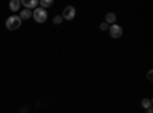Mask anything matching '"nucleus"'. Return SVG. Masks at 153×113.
Returning a JSON list of instances; mask_svg holds the SVG:
<instances>
[{"instance_id":"obj_11","label":"nucleus","mask_w":153,"mask_h":113,"mask_svg":"<svg viewBox=\"0 0 153 113\" xmlns=\"http://www.w3.org/2000/svg\"><path fill=\"white\" fill-rule=\"evenodd\" d=\"M61 20H63V17H60V16L54 17V24H60V23H61Z\"/></svg>"},{"instance_id":"obj_12","label":"nucleus","mask_w":153,"mask_h":113,"mask_svg":"<svg viewBox=\"0 0 153 113\" xmlns=\"http://www.w3.org/2000/svg\"><path fill=\"white\" fill-rule=\"evenodd\" d=\"M147 78H149L150 81L153 80V70H149V73H147Z\"/></svg>"},{"instance_id":"obj_7","label":"nucleus","mask_w":153,"mask_h":113,"mask_svg":"<svg viewBox=\"0 0 153 113\" xmlns=\"http://www.w3.org/2000/svg\"><path fill=\"white\" fill-rule=\"evenodd\" d=\"M25 6H26V9H31V8H34L35 9V6H37V0H23V2H22Z\"/></svg>"},{"instance_id":"obj_5","label":"nucleus","mask_w":153,"mask_h":113,"mask_svg":"<svg viewBox=\"0 0 153 113\" xmlns=\"http://www.w3.org/2000/svg\"><path fill=\"white\" fill-rule=\"evenodd\" d=\"M20 6H22L20 0H12V2H9V9L14 11V12H17V11L20 9Z\"/></svg>"},{"instance_id":"obj_9","label":"nucleus","mask_w":153,"mask_h":113,"mask_svg":"<svg viewBox=\"0 0 153 113\" xmlns=\"http://www.w3.org/2000/svg\"><path fill=\"white\" fill-rule=\"evenodd\" d=\"M141 106H143L144 109H150V107H152V99H150V98H144L143 101H141Z\"/></svg>"},{"instance_id":"obj_13","label":"nucleus","mask_w":153,"mask_h":113,"mask_svg":"<svg viewBox=\"0 0 153 113\" xmlns=\"http://www.w3.org/2000/svg\"><path fill=\"white\" fill-rule=\"evenodd\" d=\"M100 28H101V31H106V29H107V23H103Z\"/></svg>"},{"instance_id":"obj_14","label":"nucleus","mask_w":153,"mask_h":113,"mask_svg":"<svg viewBox=\"0 0 153 113\" xmlns=\"http://www.w3.org/2000/svg\"><path fill=\"white\" fill-rule=\"evenodd\" d=\"M146 110H147V113H152V107L150 109H146Z\"/></svg>"},{"instance_id":"obj_3","label":"nucleus","mask_w":153,"mask_h":113,"mask_svg":"<svg viewBox=\"0 0 153 113\" xmlns=\"http://www.w3.org/2000/svg\"><path fill=\"white\" fill-rule=\"evenodd\" d=\"M109 31H110L112 38H120V37L123 35V29H121V26H118V24H112Z\"/></svg>"},{"instance_id":"obj_10","label":"nucleus","mask_w":153,"mask_h":113,"mask_svg":"<svg viewBox=\"0 0 153 113\" xmlns=\"http://www.w3.org/2000/svg\"><path fill=\"white\" fill-rule=\"evenodd\" d=\"M40 5H42V8H43V9H45V8H49L51 5H52V0H42Z\"/></svg>"},{"instance_id":"obj_2","label":"nucleus","mask_w":153,"mask_h":113,"mask_svg":"<svg viewBox=\"0 0 153 113\" xmlns=\"http://www.w3.org/2000/svg\"><path fill=\"white\" fill-rule=\"evenodd\" d=\"M32 16H34V20H35L37 23H45L46 18H48V12H46V9H43V8H35V9L32 11Z\"/></svg>"},{"instance_id":"obj_6","label":"nucleus","mask_w":153,"mask_h":113,"mask_svg":"<svg viewBox=\"0 0 153 113\" xmlns=\"http://www.w3.org/2000/svg\"><path fill=\"white\" fill-rule=\"evenodd\" d=\"M20 20H28V18H31L32 17V11L31 9H23L22 12H20Z\"/></svg>"},{"instance_id":"obj_4","label":"nucleus","mask_w":153,"mask_h":113,"mask_svg":"<svg viewBox=\"0 0 153 113\" xmlns=\"http://www.w3.org/2000/svg\"><path fill=\"white\" fill-rule=\"evenodd\" d=\"M63 18H66V20H72L75 17V8L74 6H66L65 11H63Z\"/></svg>"},{"instance_id":"obj_1","label":"nucleus","mask_w":153,"mask_h":113,"mask_svg":"<svg viewBox=\"0 0 153 113\" xmlns=\"http://www.w3.org/2000/svg\"><path fill=\"white\" fill-rule=\"evenodd\" d=\"M20 24H22V20H20L19 16H11V17L6 20L5 26H6L9 31H16V29L20 28Z\"/></svg>"},{"instance_id":"obj_8","label":"nucleus","mask_w":153,"mask_h":113,"mask_svg":"<svg viewBox=\"0 0 153 113\" xmlns=\"http://www.w3.org/2000/svg\"><path fill=\"white\" fill-rule=\"evenodd\" d=\"M115 20H117V16H115L113 12H107V16H106V23H115Z\"/></svg>"}]
</instances>
